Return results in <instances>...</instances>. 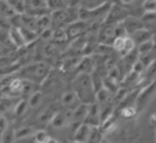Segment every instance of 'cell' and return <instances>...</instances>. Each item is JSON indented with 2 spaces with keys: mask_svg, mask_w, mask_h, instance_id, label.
<instances>
[{
  "mask_svg": "<svg viewBox=\"0 0 156 143\" xmlns=\"http://www.w3.org/2000/svg\"><path fill=\"white\" fill-rule=\"evenodd\" d=\"M18 74L21 79H26L35 84H41L50 74V65L46 62H34L21 68Z\"/></svg>",
  "mask_w": 156,
  "mask_h": 143,
  "instance_id": "cell-1",
  "label": "cell"
},
{
  "mask_svg": "<svg viewBox=\"0 0 156 143\" xmlns=\"http://www.w3.org/2000/svg\"><path fill=\"white\" fill-rule=\"evenodd\" d=\"M74 87H76L74 92L80 103L89 104L95 101V91L91 85L90 74H85V73L78 74V76L76 78Z\"/></svg>",
  "mask_w": 156,
  "mask_h": 143,
  "instance_id": "cell-2",
  "label": "cell"
},
{
  "mask_svg": "<svg viewBox=\"0 0 156 143\" xmlns=\"http://www.w3.org/2000/svg\"><path fill=\"white\" fill-rule=\"evenodd\" d=\"M128 16V11L116 4H111L105 18H104V23L105 24H116L118 22H122L126 17Z\"/></svg>",
  "mask_w": 156,
  "mask_h": 143,
  "instance_id": "cell-3",
  "label": "cell"
},
{
  "mask_svg": "<svg viewBox=\"0 0 156 143\" xmlns=\"http://www.w3.org/2000/svg\"><path fill=\"white\" fill-rule=\"evenodd\" d=\"M155 93H156V79H154L149 85L143 86L139 90L138 96H136V99H135V105L138 107V109H141L150 101V98Z\"/></svg>",
  "mask_w": 156,
  "mask_h": 143,
  "instance_id": "cell-4",
  "label": "cell"
},
{
  "mask_svg": "<svg viewBox=\"0 0 156 143\" xmlns=\"http://www.w3.org/2000/svg\"><path fill=\"white\" fill-rule=\"evenodd\" d=\"M88 23H89V22L77 19V21H73V22L66 24L65 32H66L67 39L73 40V39H76V38H78V36L83 35V34L87 32V29H88Z\"/></svg>",
  "mask_w": 156,
  "mask_h": 143,
  "instance_id": "cell-5",
  "label": "cell"
},
{
  "mask_svg": "<svg viewBox=\"0 0 156 143\" xmlns=\"http://www.w3.org/2000/svg\"><path fill=\"white\" fill-rule=\"evenodd\" d=\"M71 116H72V109H68L66 111H56V114L52 116L50 120V125L55 128H61L68 122H71Z\"/></svg>",
  "mask_w": 156,
  "mask_h": 143,
  "instance_id": "cell-6",
  "label": "cell"
},
{
  "mask_svg": "<svg viewBox=\"0 0 156 143\" xmlns=\"http://www.w3.org/2000/svg\"><path fill=\"white\" fill-rule=\"evenodd\" d=\"M122 24L124 27V30H126L127 35H132L135 30L145 27V24L143 23V21L140 18H136V17L129 16V15L122 21Z\"/></svg>",
  "mask_w": 156,
  "mask_h": 143,
  "instance_id": "cell-7",
  "label": "cell"
},
{
  "mask_svg": "<svg viewBox=\"0 0 156 143\" xmlns=\"http://www.w3.org/2000/svg\"><path fill=\"white\" fill-rule=\"evenodd\" d=\"M50 18H51V25H55L56 28H62V25L68 24V18H67L66 8L51 11Z\"/></svg>",
  "mask_w": 156,
  "mask_h": 143,
  "instance_id": "cell-8",
  "label": "cell"
},
{
  "mask_svg": "<svg viewBox=\"0 0 156 143\" xmlns=\"http://www.w3.org/2000/svg\"><path fill=\"white\" fill-rule=\"evenodd\" d=\"M88 105L87 103H79L73 110H72V116H71V122L76 125H80L84 120V118L88 114Z\"/></svg>",
  "mask_w": 156,
  "mask_h": 143,
  "instance_id": "cell-9",
  "label": "cell"
},
{
  "mask_svg": "<svg viewBox=\"0 0 156 143\" xmlns=\"http://www.w3.org/2000/svg\"><path fill=\"white\" fill-rule=\"evenodd\" d=\"M95 69V61L93 58V56H85L83 58H80L78 65H77V72L78 74L80 73H85V74H90L93 70Z\"/></svg>",
  "mask_w": 156,
  "mask_h": 143,
  "instance_id": "cell-10",
  "label": "cell"
},
{
  "mask_svg": "<svg viewBox=\"0 0 156 143\" xmlns=\"http://www.w3.org/2000/svg\"><path fill=\"white\" fill-rule=\"evenodd\" d=\"M7 34H9V38L11 40V42L13 44V46L16 48H20V47L26 46L24 40H23V36H22L18 27H10Z\"/></svg>",
  "mask_w": 156,
  "mask_h": 143,
  "instance_id": "cell-11",
  "label": "cell"
},
{
  "mask_svg": "<svg viewBox=\"0 0 156 143\" xmlns=\"http://www.w3.org/2000/svg\"><path fill=\"white\" fill-rule=\"evenodd\" d=\"M90 130H91L90 126H88L87 124L82 122L80 125H78V126L76 127L74 136H73V141L85 143L87 139H88V136H89V133H90Z\"/></svg>",
  "mask_w": 156,
  "mask_h": 143,
  "instance_id": "cell-12",
  "label": "cell"
},
{
  "mask_svg": "<svg viewBox=\"0 0 156 143\" xmlns=\"http://www.w3.org/2000/svg\"><path fill=\"white\" fill-rule=\"evenodd\" d=\"M61 101H62V104L63 105H66L68 109H72V110L80 103L74 91H67V92H65L62 95V97H61Z\"/></svg>",
  "mask_w": 156,
  "mask_h": 143,
  "instance_id": "cell-13",
  "label": "cell"
},
{
  "mask_svg": "<svg viewBox=\"0 0 156 143\" xmlns=\"http://www.w3.org/2000/svg\"><path fill=\"white\" fill-rule=\"evenodd\" d=\"M130 36L133 38V40H134L135 44H136V42L140 44V42H143V41H146V40L151 39V38H152V33H151L150 30H147V29L144 27V28H140V29L135 30Z\"/></svg>",
  "mask_w": 156,
  "mask_h": 143,
  "instance_id": "cell-14",
  "label": "cell"
},
{
  "mask_svg": "<svg viewBox=\"0 0 156 143\" xmlns=\"http://www.w3.org/2000/svg\"><path fill=\"white\" fill-rule=\"evenodd\" d=\"M20 28V32L23 36V40H24V44L28 45V44H32L33 41H35L38 38H39V34L35 32V30H32V29H28L26 27H18Z\"/></svg>",
  "mask_w": 156,
  "mask_h": 143,
  "instance_id": "cell-15",
  "label": "cell"
},
{
  "mask_svg": "<svg viewBox=\"0 0 156 143\" xmlns=\"http://www.w3.org/2000/svg\"><path fill=\"white\" fill-rule=\"evenodd\" d=\"M111 96H112V93L108 92L105 87H102L98 92H95V102L101 107L104 104H107L111 101Z\"/></svg>",
  "mask_w": 156,
  "mask_h": 143,
  "instance_id": "cell-16",
  "label": "cell"
},
{
  "mask_svg": "<svg viewBox=\"0 0 156 143\" xmlns=\"http://www.w3.org/2000/svg\"><path fill=\"white\" fill-rule=\"evenodd\" d=\"M51 27V18H50V13H45L41 16L37 17V33L39 34L41 30L50 28Z\"/></svg>",
  "mask_w": 156,
  "mask_h": 143,
  "instance_id": "cell-17",
  "label": "cell"
},
{
  "mask_svg": "<svg viewBox=\"0 0 156 143\" xmlns=\"http://www.w3.org/2000/svg\"><path fill=\"white\" fill-rule=\"evenodd\" d=\"M113 52V47L108 44L105 42H99L94 45V53L100 55V56H108Z\"/></svg>",
  "mask_w": 156,
  "mask_h": 143,
  "instance_id": "cell-18",
  "label": "cell"
},
{
  "mask_svg": "<svg viewBox=\"0 0 156 143\" xmlns=\"http://www.w3.org/2000/svg\"><path fill=\"white\" fill-rule=\"evenodd\" d=\"M56 111H57V109L55 108V105H49V107H46L43 111H41V114L39 115V121L40 122H50V120L52 119V116L56 114Z\"/></svg>",
  "mask_w": 156,
  "mask_h": 143,
  "instance_id": "cell-19",
  "label": "cell"
},
{
  "mask_svg": "<svg viewBox=\"0 0 156 143\" xmlns=\"http://www.w3.org/2000/svg\"><path fill=\"white\" fill-rule=\"evenodd\" d=\"M34 133L33 127L30 126H21L20 128H17L15 131V139H22V138H27L29 136H32Z\"/></svg>",
  "mask_w": 156,
  "mask_h": 143,
  "instance_id": "cell-20",
  "label": "cell"
},
{
  "mask_svg": "<svg viewBox=\"0 0 156 143\" xmlns=\"http://www.w3.org/2000/svg\"><path fill=\"white\" fill-rule=\"evenodd\" d=\"M154 47H155V42H154L152 38H151V39H149V40H146V41L140 42V44H139V46H138L136 52H138V55L149 53V52H151V51H152V48H154Z\"/></svg>",
  "mask_w": 156,
  "mask_h": 143,
  "instance_id": "cell-21",
  "label": "cell"
},
{
  "mask_svg": "<svg viewBox=\"0 0 156 143\" xmlns=\"http://www.w3.org/2000/svg\"><path fill=\"white\" fill-rule=\"evenodd\" d=\"M90 79H91V85H93V88H94L95 92H98L100 88L104 87V85H102V76L96 70H93L90 73Z\"/></svg>",
  "mask_w": 156,
  "mask_h": 143,
  "instance_id": "cell-22",
  "label": "cell"
},
{
  "mask_svg": "<svg viewBox=\"0 0 156 143\" xmlns=\"http://www.w3.org/2000/svg\"><path fill=\"white\" fill-rule=\"evenodd\" d=\"M41 99H43V93H41L40 91H34L33 93L29 95V97H28V99H27L28 107H30V108H37V107L40 104Z\"/></svg>",
  "mask_w": 156,
  "mask_h": 143,
  "instance_id": "cell-23",
  "label": "cell"
},
{
  "mask_svg": "<svg viewBox=\"0 0 156 143\" xmlns=\"http://www.w3.org/2000/svg\"><path fill=\"white\" fill-rule=\"evenodd\" d=\"M101 138H102V132L100 131V128L99 127H91L90 133H89L85 143H100Z\"/></svg>",
  "mask_w": 156,
  "mask_h": 143,
  "instance_id": "cell-24",
  "label": "cell"
},
{
  "mask_svg": "<svg viewBox=\"0 0 156 143\" xmlns=\"http://www.w3.org/2000/svg\"><path fill=\"white\" fill-rule=\"evenodd\" d=\"M135 48V42L133 40V38L130 35H126L124 36V46H123V50L119 52V55L123 57L124 55L129 53L130 51H133Z\"/></svg>",
  "mask_w": 156,
  "mask_h": 143,
  "instance_id": "cell-25",
  "label": "cell"
},
{
  "mask_svg": "<svg viewBox=\"0 0 156 143\" xmlns=\"http://www.w3.org/2000/svg\"><path fill=\"white\" fill-rule=\"evenodd\" d=\"M23 82H22V90H21V95L22 96H29L30 93H33L35 91V86L38 84L33 82V81H29V80H26V79H22Z\"/></svg>",
  "mask_w": 156,
  "mask_h": 143,
  "instance_id": "cell-26",
  "label": "cell"
},
{
  "mask_svg": "<svg viewBox=\"0 0 156 143\" xmlns=\"http://www.w3.org/2000/svg\"><path fill=\"white\" fill-rule=\"evenodd\" d=\"M13 15H16L15 10L6 1H1L0 0V16L1 17H5V18H10Z\"/></svg>",
  "mask_w": 156,
  "mask_h": 143,
  "instance_id": "cell-27",
  "label": "cell"
},
{
  "mask_svg": "<svg viewBox=\"0 0 156 143\" xmlns=\"http://www.w3.org/2000/svg\"><path fill=\"white\" fill-rule=\"evenodd\" d=\"M51 40L55 41V42H65L66 40H68L65 29L63 28H56V29H54L52 30Z\"/></svg>",
  "mask_w": 156,
  "mask_h": 143,
  "instance_id": "cell-28",
  "label": "cell"
},
{
  "mask_svg": "<svg viewBox=\"0 0 156 143\" xmlns=\"http://www.w3.org/2000/svg\"><path fill=\"white\" fill-rule=\"evenodd\" d=\"M45 1H46V7L50 10V12L67 7V5L63 0H45Z\"/></svg>",
  "mask_w": 156,
  "mask_h": 143,
  "instance_id": "cell-29",
  "label": "cell"
},
{
  "mask_svg": "<svg viewBox=\"0 0 156 143\" xmlns=\"http://www.w3.org/2000/svg\"><path fill=\"white\" fill-rule=\"evenodd\" d=\"M27 108H28L27 99H20L17 102V104H15V107H13V113H15V115L21 116V115H23L26 113Z\"/></svg>",
  "mask_w": 156,
  "mask_h": 143,
  "instance_id": "cell-30",
  "label": "cell"
},
{
  "mask_svg": "<svg viewBox=\"0 0 156 143\" xmlns=\"http://www.w3.org/2000/svg\"><path fill=\"white\" fill-rule=\"evenodd\" d=\"M15 139V130L11 127H6V130L1 133V141L0 143H12Z\"/></svg>",
  "mask_w": 156,
  "mask_h": 143,
  "instance_id": "cell-31",
  "label": "cell"
},
{
  "mask_svg": "<svg viewBox=\"0 0 156 143\" xmlns=\"http://www.w3.org/2000/svg\"><path fill=\"white\" fill-rule=\"evenodd\" d=\"M79 61H80V58H78V57H69V58H67V59L63 61L61 68H62L63 70H71V69H73V68H77Z\"/></svg>",
  "mask_w": 156,
  "mask_h": 143,
  "instance_id": "cell-32",
  "label": "cell"
},
{
  "mask_svg": "<svg viewBox=\"0 0 156 143\" xmlns=\"http://www.w3.org/2000/svg\"><path fill=\"white\" fill-rule=\"evenodd\" d=\"M12 105H13V102L10 96L4 95L0 97V111H7Z\"/></svg>",
  "mask_w": 156,
  "mask_h": 143,
  "instance_id": "cell-33",
  "label": "cell"
},
{
  "mask_svg": "<svg viewBox=\"0 0 156 143\" xmlns=\"http://www.w3.org/2000/svg\"><path fill=\"white\" fill-rule=\"evenodd\" d=\"M6 2L15 10L16 13L24 12V0H6Z\"/></svg>",
  "mask_w": 156,
  "mask_h": 143,
  "instance_id": "cell-34",
  "label": "cell"
},
{
  "mask_svg": "<svg viewBox=\"0 0 156 143\" xmlns=\"http://www.w3.org/2000/svg\"><path fill=\"white\" fill-rule=\"evenodd\" d=\"M143 10L147 13H156V0H144Z\"/></svg>",
  "mask_w": 156,
  "mask_h": 143,
  "instance_id": "cell-35",
  "label": "cell"
},
{
  "mask_svg": "<svg viewBox=\"0 0 156 143\" xmlns=\"http://www.w3.org/2000/svg\"><path fill=\"white\" fill-rule=\"evenodd\" d=\"M33 136H34L35 143H45L46 139L49 138V135H48L46 131H44V130H38V131H35V132L33 133Z\"/></svg>",
  "mask_w": 156,
  "mask_h": 143,
  "instance_id": "cell-36",
  "label": "cell"
},
{
  "mask_svg": "<svg viewBox=\"0 0 156 143\" xmlns=\"http://www.w3.org/2000/svg\"><path fill=\"white\" fill-rule=\"evenodd\" d=\"M144 73H145V79L146 78L147 79H154L156 76V59H154V62L145 68Z\"/></svg>",
  "mask_w": 156,
  "mask_h": 143,
  "instance_id": "cell-37",
  "label": "cell"
},
{
  "mask_svg": "<svg viewBox=\"0 0 156 143\" xmlns=\"http://www.w3.org/2000/svg\"><path fill=\"white\" fill-rule=\"evenodd\" d=\"M136 113V109L132 105H127V107H122L121 108V116L123 118H133Z\"/></svg>",
  "mask_w": 156,
  "mask_h": 143,
  "instance_id": "cell-38",
  "label": "cell"
},
{
  "mask_svg": "<svg viewBox=\"0 0 156 143\" xmlns=\"http://www.w3.org/2000/svg\"><path fill=\"white\" fill-rule=\"evenodd\" d=\"M126 36V35H124ZM124 36H117L113 39L112 41V47L115 51L117 52H121L123 50V46H124Z\"/></svg>",
  "mask_w": 156,
  "mask_h": 143,
  "instance_id": "cell-39",
  "label": "cell"
},
{
  "mask_svg": "<svg viewBox=\"0 0 156 143\" xmlns=\"http://www.w3.org/2000/svg\"><path fill=\"white\" fill-rule=\"evenodd\" d=\"M138 59L144 64V67L146 68L149 64H151L152 62H154V56L151 55V52H149V53H144V55H138Z\"/></svg>",
  "mask_w": 156,
  "mask_h": 143,
  "instance_id": "cell-40",
  "label": "cell"
},
{
  "mask_svg": "<svg viewBox=\"0 0 156 143\" xmlns=\"http://www.w3.org/2000/svg\"><path fill=\"white\" fill-rule=\"evenodd\" d=\"M56 46L54 45V44H46L45 46H44V48H43V53H44V56L45 57H52L55 53H56Z\"/></svg>",
  "mask_w": 156,
  "mask_h": 143,
  "instance_id": "cell-41",
  "label": "cell"
},
{
  "mask_svg": "<svg viewBox=\"0 0 156 143\" xmlns=\"http://www.w3.org/2000/svg\"><path fill=\"white\" fill-rule=\"evenodd\" d=\"M132 70H134L135 73H138V74H143L144 73V70H145V67H144V64L139 61V59H136L134 63H133V65H132Z\"/></svg>",
  "mask_w": 156,
  "mask_h": 143,
  "instance_id": "cell-42",
  "label": "cell"
},
{
  "mask_svg": "<svg viewBox=\"0 0 156 143\" xmlns=\"http://www.w3.org/2000/svg\"><path fill=\"white\" fill-rule=\"evenodd\" d=\"M12 76H4L2 79H1V81H0V91L1 92H4L7 87H9V85H10V82L12 81Z\"/></svg>",
  "mask_w": 156,
  "mask_h": 143,
  "instance_id": "cell-43",
  "label": "cell"
},
{
  "mask_svg": "<svg viewBox=\"0 0 156 143\" xmlns=\"http://www.w3.org/2000/svg\"><path fill=\"white\" fill-rule=\"evenodd\" d=\"M52 30L54 29H51V27L50 28H46V29H44V30H41L39 33V36L41 39H44V40H50L51 36H52Z\"/></svg>",
  "mask_w": 156,
  "mask_h": 143,
  "instance_id": "cell-44",
  "label": "cell"
},
{
  "mask_svg": "<svg viewBox=\"0 0 156 143\" xmlns=\"http://www.w3.org/2000/svg\"><path fill=\"white\" fill-rule=\"evenodd\" d=\"M7 126H9V124H7L6 118L5 116H0V135L6 130Z\"/></svg>",
  "mask_w": 156,
  "mask_h": 143,
  "instance_id": "cell-45",
  "label": "cell"
},
{
  "mask_svg": "<svg viewBox=\"0 0 156 143\" xmlns=\"http://www.w3.org/2000/svg\"><path fill=\"white\" fill-rule=\"evenodd\" d=\"M67 6H78L79 0H63Z\"/></svg>",
  "mask_w": 156,
  "mask_h": 143,
  "instance_id": "cell-46",
  "label": "cell"
},
{
  "mask_svg": "<svg viewBox=\"0 0 156 143\" xmlns=\"http://www.w3.org/2000/svg\"><path fill=\"white\" fill-rule=\"evenodd\" d=\"M87 2H89V4H93V6L91 7H95V6H98V5H100L101 2H104L105 0H85ZM90 7V8H91Z\"/></svg>",
  "mask_w": 156,
  "mask_h": 143,
  "instance_id": "cell-47",
  "label": "cell"
},
{
  "mask_svg": "<svg viewBox=\"0 0 156 143\" xmlns=\"http://www.w3.org/2000/svg\"><path fill=\"white\" fill-rule=\"evenodd\" d=\"M45 143H58V141L57 139H55V138H52V137H49L48 139H46V142Z\"/></svg>",
  "mask_w": 156,
  "mask_h": 143,
  "instance_id": "cell-48",
  "label": "cell"
},
{
  "mask_svg": "<svg viewBox=\"0 0 156 143\" xmlns=\"http://www.w3.org/2000/svg\"><path fill=\"white\" fill-rule=\"evenodd\" d=\"M5 48H7V47H5V46H2V45L0 44V56H4V55L6 53V51H5Z\"/></svg>",
  "mask_w": 156,
  "mask_h": 143,
  "instance_id": "cell-49",
  "label": "cell"
},
{
  "mask_svg": "<svg viewBox=\"0 0 156 143\" xmlns=\"http://www.w3.org/2000/svg\"><path fill=\"white\" fill-rule=\"evenodd\" d=\"M122 1V4H126V5H128V4H132L134 0H121Z\"/></svg>",
  "mask_w": 156,
  "mask_h": 143,
  "instance_id": "cell-50",
  "label": "cell"
},
{
  "mask_svg": "<svg viewBox=\"0 0 156 143\" xmlns=\"http://www.w3.org/2000/svg\"><path fill=\"white\" fill-rule=\"evenodd\" d=\"M150 120H151V122H152V124H154V122H156V114H152Z\"/></svg>",
  "mask_w": 156,
  "mask_h": 143,
  "instance_id": "cell-51",
  "label": "cell"
},
{
  "mask_svg": "<svg viewBox=\"0 0 156 143\" xmlns=\"http://www.w3.org/2000/svg\"><path fill=\"white\" fill-rule=\"evenodd\" d=\"M100 143H110L107 139H105V138H101V141H100Z\"/></svg>",
  "mask_w": 156,
  "mask_h": 143,
  "instance_id": "cell-52",
  "label": "cell"
},
{
  "mask_svg": "<svg viewBox=\"0 0 156 143\" xmlns=\"http://www.w3.org/2000/svg\"><path fill=\"white\" fill-rule=\"evenodd\" d=\"M72 143H82V142H77V141H73Z\"/></svg>",
  "mask_w": 156,
  "mask_h": 143,
  "instance_id": "cell-53",
  "label": "cell"
},
{
  "mask_svg": "<svg viewBox=\"0 0 156 143\" xmlns=\"http://www.w3.org/2000/svg\"><path fill=\"white\" fill-rule=\"evenodd\" d=\"M1 1H6V0H1Z\"/></svg>",
  "mask_w": 156,
  "mask_h": 143,
  "instance_id": "cell-54",
  "label": "cell"
}]
</instances>
